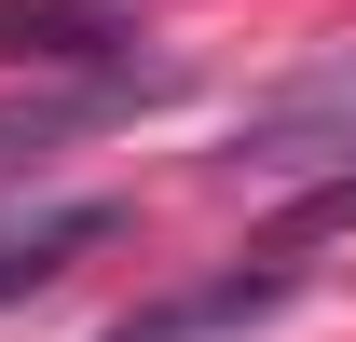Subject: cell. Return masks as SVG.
Here are the masks:
<instances>
[{
	"label": "cell",
	"instance_id": "1",
	"mask_svg": "<svg viewBox=\"0 0 356 342\" xmlns=\"http://www.w3.org/2000/svg\"><path fill=\"white\" fill-rule=\"evenodd\" d=\"M233 165H247V178H315V165H356V55H315V69H288L274 96H247Z\"/></svg>",
	"mask_w": 356,
	"mask_h": 342
},
{
	"label": "cell",
	"instance_id": "2",
	"mask_svg": "<svg viewBox=\"0 0 356 342\" xmlns=\"http://www.w3.org/2000/svg\"><path fill=\"white\" fill-rule=\"evenodd\" d=\"M302 288H315V260L302 247H261V260H233V274H192V288L137 301L110 342H247V329H274Z\"/></svg>",
	"mask_w": 356,
	"mask_h": 342
},
{
	"label": "cell",
	"instance_id": "3",
	"mask_svg": "<svg viewBox=\"0 0 356 342\" xmlns=\"http://www.w3.org/2000/svg\"><path fill=\"white\" fill-rule=\"evenodd\" d=\"M165 96H178V69H83V83H55V96H0V165H28L55 137H96V124H137Z\"/></svg>",
	"mask_w": 356,
	"mask_h": 342
},
{
	"label": "cell",
	"instance_id": "4",
	"mask_svg": "<svg viewBox=\"0 0 356 342\" xmlns=\"http://www.w3.org/2000/svg\"><path fill=\"white\" fill-rule=\"evenodd\" d=\"M124 233V206H28V219H0V301H28V288H55L69 260H96Z\"/></svg>",
	"mask_w": 356,
	"mask_h": 342
},
{
	"label": "cell",
	"instance_id": "5",
	"mask_svg": "<svg viewBox=\"0 0 356 342\" xmlns=\"http://www.w3.org/2000/svg\"><path fill=\"white\" fill-rule=\"evenodd\" d=\"M137 28L110 0H0V55H42V69H96V55H124Z\"/></svg>",
	"mask_w": 356,
	"mask_h": 342
}]
</instances>
